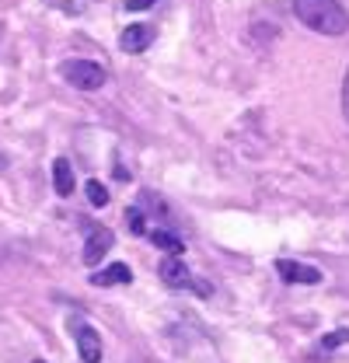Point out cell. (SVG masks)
Segmentation results:
<instances>
[{
    "label": "cell",
    "mask_w": 349,
    "mask_h": 363,
    "mask_svg": "<svg viewBox=\"0 0 349 363\" xmlns=\"http://www.w3.org/2000/svg\"><path fill=\"white\" fill-rule=\"evenodd\" d=\"M112 245H116V234L109 230V227H98V230H91L84 241V262L87 266H98L109 252H112Z\"/></svg>",
    "instance_id": "obj_4"
},
{
    "label": "cell",
    "mask_w": 349,
    "mask_h": 363,
    "mask_svg": "<svg viewBox=\"0 0 349 363\" xmlns=\"http://www.w3.org/2000/svg\"><path fill=\"white\" fill-rule=\"evenodd\" d=\"M349 342V328H336V332H328L325 339H321V353H328V350H339V346H346Z\"/></svg>",
    "instance_id": "obj_12"
},
{
    "label": "cell",
    "mask_w": 349,
    "mask_h": 363,
    "mask_svg": "<svg viewBox=\"0 0 349 363\" xmlns=\"http://www.w3.org/2000/svg\"><path fill=\"white\" fill-rule=\"evenodd\" d=\"M161 279H165V286H172V290H196V294H203V297H210V286L206 283H199L192 272L185 269V262L178 259V255H168L165 262H161Z\"/></svg>",
    "instance_id": "obj_3"
},
{
    "label": "cell",
    "mask_w": 349,
    "mask_h": 363,
    "mask_svg": "<svg viewBox=\"0 0 349 363\" xmlns=\"http://www.w3.org/2000/svg\"><path fill=\"white\" fill-rule=\"evenodd\" d=\"M276 272H279L287 283H304V286L321 283V269L304 266V262H294V259H279V262H276Z\"/></svg>",
    "instance_id": "obj_5"
},
{
    "label": "cell",
    "mask_w": 349,
    "mask_h": 363,
    "mask_svg": "<svg viewBox=\"0 0 349 363\" xmlns=\"http://www.w3.org/2000/svg\"><path fill=\"white\" fill-rule=\"evenodd\" d=\"M60 74L67 77V84L77 91H98L109 81V70L101 63H91V60H67L60 67Z\"/></svg>",
    "instance_id": "obj_2"
},
{
    "label": "cell",
    "mask_w": 349,
    "mask_h": 363,
    "mask_svg": "<svg viewBox=\"0 0 349 363\" xmlns=\"http://www.w3.org/2000/svg\"><path fill=\"white\" fill-rule=\"evenodd\" d=\"M154 43V28L150 25H126V32L119 35V45H123V52H143L147 45Z\"/></svg>",
    "instance_id": "obj_7"
},
{
    "label": "cell",
    "mask_w": 349,
    "mask_h": 363,
    "mask_svg": "<svg viewBox=\"0 0 349 363\" xmlns=\"http://www.w3.org/2000/svg\"><path fill=\"white\" fill-rule=\"evenodd\" d=\"M290 7H294V18L311 32H321V35L349 32V11L339 0H290Z\"/></svg>",
    "instance_id": "obj_1"
},
{
    "label": "cell",
    "mask_w": 349,
    "mask_h": 363,
    "mask_svg": "<svg viewBox=\"0 0 349 363\" xmlns=\"http://www.w3.org/2000/svg\"><path fill=\"white\" fill-rule=\"evenodd\" d=\"M150 241H154L157 248H165L168 255H182V252H185L182 238H174L172 230H161V227H157V230H150Z\"/></svg>",
    "instance_id": "obj_10"
},
{
    "label": "cell",
    "mask_w": 349,
    "mask_h": 363,
    "mask_svg": "<svg viewBox=\"0 0 349 363\" xmlns=\"http://www.w3.org/2000/svg\"><path fill=\"white\" fill-rule=\"evenodd\" d=\"M4 168H7V154L0 150V172H4Z\"/></svg>",
    "instance_id": "obj_16"
},
{
    "label": "cell",
    "mask_w": 349,
    "mask_h": 363,
    "mask_svg": "<svg viewBox=\"0 0 349 363\" xmlns=\"http://www.w3.org/2000/svg\"><path fill=\"white\" fill-rule=\"evenodd\" d=\"M130 279H133V269L126 262H112L109 269H101V272L91 276L94 286H119V283H130Z\"/></svg>",
    "instance_id": "obj_8"
},
{
    "label": "cell",
    "mask_w": 349,
    "mask_h": 363,
    "mask_svg": "<svg viewBox=\"0 0 349 363\" xmlns=\"http://www.w3.org/2000/svg\"><path fill=\"white\" fill-rule=\"evenodd\" d=\"M52 185H56V196H70L74 192V168H70L67 157L52 161Z\"/></svg>",
    "instance_id": "obj_9"
},
{
    "label": "cell",
    "mask_w": 349,
    "mask_h": 363,
    "mask_svg": "<svg viewBox=\"0 0 349 363\" xmlns=\"http://www.w3.org/2000/svg\"><path fill=\"white\" fill-rule=\"evenodd\" d=\"M35 363H43V360H35Z\"/></svg>",
    "instance_id": "obj_18"
},
{
    "label": "cell",
    "mask_w": 349,
    "mask_h": 363,
    "mask_svg": "<svg viewBox=\"0 0 349 363\" xmlns=\"http://www.w3.org/2000/svg\"><path fill=\"white\" fill-rule=\"evenodd\" d=\"M126 220H130V230H133V234H147V224H143V213H140V206H130V210H126Z\"/></svg>",
    "instance_id": "obj_13"
},
{
    "label": "cell",
    "mask_w": 349,
    "mask_h": 363,
    "mask_svg": "<svg viewBox=\"0 0 349 363\" xmlns=\"http://www.w3.org/2000/svg\"><path fill=\"white\" fill-rule=\"evenodd\" d=\"M74 339H77V353H81V360L84 363L101 360V339H98V332H94L91 325L77 321V325H74Z\"/></svg>",
    "instance_id": "obj_6"
},
{
    "label": "cell",
    "mask_w": 349,
    "mask_h": 363,
    "mask_svg": "<svg viewBox=\"0 0 349 363\" xmlns=\"http://www.w3.org/2000/svg\"><path fill=\"white\" fill-rule=\"evenodd\" d=\"M87 199H91V206L101 210V206H109V189H105L98 179H91L87 182Z\"/></svg>",
    "instance_id": "obj_11"
},
{
    "label": "cell",
    "mask_w": 349,
    "mask_h": 363,
    "mask_svg": "<svg viewBox=\"0 0 349 363\" xmlns=\"http://www.w3.org/2000/svg\"><path fill=\"white\" fill-rule=\"evenodd\" d=\"M343 112H346V123H349V101H343Z\"/></svg>",
    "instance_id": "obj_17"
},
{
    "label": "cell",
    "mask_w": 349,
    "mask_h": 363,
    "mask_svg": "<svg viewBox=\"0 0 349 363\" xmlns=\"http://www.w3.org/2000/svg\"><path fill=\"white\" fill-rule=\"evenodd\" d=\"M150 4H154V0H126L130 11H143V7H150Z\"/></svg>",
    "instance_id": "obj_14"
},
{
    "label": "cell",
    "mask_w": 349,
    "mask_h": 363,
    "mask_svg": "<svg viewBox=\"0 0 349 363\" xmlns=\"http://www.w3.org/2000/svg\"><path fill=\"white\" fill-rule=\"evenodd\" d=\"M343 101H349V70H346V81H343Z\"/></svg>",
    "instance_id": "obj_15"
}]
</instances>
